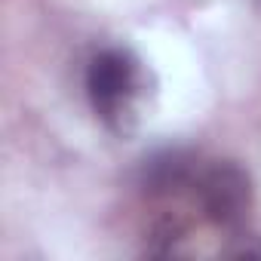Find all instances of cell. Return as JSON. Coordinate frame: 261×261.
Wrapping results in <instances>:
<instances>
[{
	"label": "cell",
	"instance_id": "6da1fadb",
	"mask_svg": "<svg viewBox=\"0 0 261 261\" xmlns=\"http://www.w3.org/2000/svg\"><path fill=\"white\" fill-rule=\"evenodd\" d=\"M86 95L98 120L114 136H133L142 123V111L148 101L145 65L129 49H101L86 68Z\"/></svg>",
	"mask_w": 261,
	"mask_h": 261
},
{
	"label": "cell",
	"instance_id": "3957f363",
	"mask_svg": "<svg viewBox=\"0 0 261 261\" xmlns=\"http://www.w3.org/2000/svg\"><path fill=\"white\" fill-rule=\"evenodd\" d=\"M197 169L200 166L185 151H160L142 166V188L148 194H175L194 185Z\"/></svg>",
	"mask_w": 261,
	"mask_h": 261
},
{
	"label": "cell",
	"instance_id": "7a4b0ae2",
	"mask_svg": "<svg viewBox=\"0 0 261 261\" xmlns=\"http://www.w3.org/2000/svg\"><path fill=\"white\" fill-rule=\"evenodd\" d=\"M206 221L224 230H240L252 212V178L233 160H218L197 169L191 185Z\"/></svg>",
	"mask_w": 261,
	"mask_h": 261
}]
</instances>
